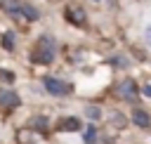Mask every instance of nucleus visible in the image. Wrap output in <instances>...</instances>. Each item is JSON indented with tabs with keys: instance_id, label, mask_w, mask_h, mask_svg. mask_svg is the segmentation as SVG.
Instances as JSON below:
<instances>
[{
	"instance_id": "nucleus-1",
	"label": "nucleus",
	"mask_w": 151,
	"mask_h": 144,
	"mask_svg": "<svg viewBox=\"0 0 151 144\" xmlns=\"http://www.w3.org/2000/svg\"><path fill=\"white\" fill-rule=\"evenodd\" d=\"M57 52H59V40H57V35H52V33H40L38 40L33 42L31 61H33V64H40V66H50V64H54Z\"/></svg>"
},
{
	"instance_id": "nucleus-2",
	"label": "nucleus",
	"mask_w": 151,
	"mask_h": 144,
	"mask_svg": "<svg viewBox=\"0 0 151 144\" xmlns=\"http://www.w3.org/2000/svg\"><path fill=\"white\" fill-rule=\"evenodd\" d=\"M113 94H116L120 102H134V99L139 97V85H137V80H134L132 76H125V78H120V80L113 85Z\"/></svg>"
},
{
	"instance_id": "nucleus-3",
	"label": "nucleus",
	"mask_w": 151,
	"mask_h": 144,
	"mask_svg": "<svg viewBox=\"0 0 151 144\" xmlns=\"http://www.w3.org/2000/svg\"><path fill=\"white\" fill-rule=\"evenodd\" d=\"M42 87H45L47 94L59 97V99L71 94V85H68L66 80H61V78H54V76H45V78H42Z\"/></svg>"
},
{
	"instance_id": "nucleus-4",
	"label": "nucleus",
	"mask_w": 151,
	"mask_h": 144,
	"mask_svg": "<svg viewBox=\"0 0 151 144\" xmlns=\"http://www.w3.org/2000/svg\"><path fill=\"white\" fill-rule=\"evenodd\" d=\"M64 19H66L71 26H76V28H85V26H87V14H85V9H83L80 5H76V2H68V5L64 7Z\"/></svg>"
},
{
	"instance_id": "nucleus-5",
	"label": "nucleus",
	"mask_w": 151,
	"mask_h": 144,
	"mask_svg": "<svg viewBox=\"0 0 151 144\" xmlns=\"http://www.w3.org/2000/svg\"><path fill=\"white\" fill-rule=\"evenodd\" d=\"M57 132H83V120L78 116H59L54 120Z\"/></svg>"
},
{
	"instance_id": "nucleus-6",
	"label": "nucleus",
	"mask_w": 151,
	"mask_h": 144,
	"mask_svg": "<svg viewBox=\"0 0 151 144\" xmlns=\"http://www.w3.org/2000/svg\"><path fill=\"white\" fill-rule=\"evenodd\" d=\"M19 106H21V94H19L17 90H9V87L0 90V109L14 111V109H19Z\"/></svg>"
},
{
	"instance_id": "nucleus-7",
	"label": "nucleus",
	"mask_w": 151,
	"mask_h": 144,
	"mask_svg": "<svg viewBox=\"0 0 151 144\" xmlns=\"http://www.w3.org/2000/svg\"><path fill=\"white\" fill-rule=\"evenodd\" d=\"M130 123L137 125L139 130H149V127H151V111H146V109H142V106H134V109L130 111Z\"/></svg>"
},
{
	"instance_id": "nucleus-8",
	"label": "nucleus",
	"mask_w": 151,
	"mask_h": 144,
	"mask_svg": "<svg viewBox=\"0 0 151 144\" xmlns=\"http://www.w3.org/2000/svg\"><path fill=\"white\" fill-rule=\"evenodd\" d=\"M21 0H2V12L9 17V19H14V21H19V19H24V12H21Z\"/></svg>"
},
{
	"instance_id": "nucleus-9",
	"label": "nucleus",
	"mask_w": 151,
	"mask_h": 144,
	"mask_svg": "<svg viewBox=\"0 0 151 144\" xmlns=\"http://www.w3.org/2000/svg\"><path fill=\"white\" fill-rule=\"evenodd\" d=\"M0 47L5 52H14V47H17V33L14 31H5L0 35Z\"/></svg>"
},
{
	"instance_id": "nucleus-10",
	"label": "nucleus",
	"mask_w": 151,
	"mask_h": 144,
	"mask_svg": "<svg viewBox=\"0 0 151 144\" xmlns=\"http://www.w3.org/2000/svg\"><path fill=\"white\" fill-rule=\"evenodd\" d=\"M31 130L33 132H50V118L47 116H35L33 120H31Z\"/></svg>"
},
{
	"instance_id": "nucleus-11",
	"label": "nucleus",
	"mask_w": 151,
	"mask_h": 144,
	"mask_svg": "<svg viewBox=\"0 0 151 144\" xmlns=\"http://www.w3.org/2000/svg\"><path fill=\"white\" fill-rule=\"evenodd\" d=\"M83 142L85 144H97L99 142V130L94 123H90L87 127H83Z\"/></svg>"
},
{
	"instance_id": "nucleus-12",
	"label": "nucleus",
	"mask_w": 151,
	"mask_h": 144,
	"mask_svg": "<svg viewBox=\"0 0 151 144\" xmlns=\"http://www.w3.org/2000/svg\"><path fill=\"white\" fill-rule=\"evenodd\" d=\"M21 12H24V19L26 21H38L40 19V9L35 5H31V2H24L21 5Z\"/></svg>"
},
{
	"instance_id": "nucleus-13",
	"label": "nucleus",
	"mask_w": 151,
	"mask_h": 144,
	"mask_svg": "<svg viewBox=\"0 0 151 144\" xmlns=\"http://www.w3.org/2000/svg\"><path fill=\"white\" fill-rule=\"evenodd\" d=\"M85 116H87L92 123H97V120H101V116H104V113H101V109H99V106H85Z\"/></svg>"
},
{
	"instance_id": "nucleus-14",
	"label": "nucleus",
	"mask_w": 151,
	"mask_h": 144,
	"mask_svg": "<svg viewBox=\"0 0 151 144\" xmlns=\"http://www.w3.org/2000/svg\"><path fill=\"white\" fill-rule=\"evenodd\" d=\"M109 61H111V66H116V68H127V66H130L127 57H123V54H113Z\"/></svg>"
},
{
	"instance_id": "nucleus-15",
	"label": "nucleus",
	"mask_w": 151,
	"mask_h": 144,
	"mask_svg": "<svg viewBox=\"0 0 151 144\" xmlns=\"http://www.w3.org/2000/svg\"><path fill=\"white\" fill-rule=\"evenodd\" d=\"M127 120H130V118H125L123 113H113V116H111V125H113L116 130H123V127L127 125Z\"/></svg>"
},
{
	"instance_id": "nucleus-16",
	"label": "nucleus",
	"mask_w": 151,
	"mask_h": 144,
	"mask_svg": "<svg viewBox=\"0 0 151 144\" xmlns=\"http://www.w3.org/2000/svg\"><path fill=\"white\" fill-rule=\"evenodd\" d=\"M0 83H5V85H12V83H17V76H14V71H9V68H0Z\"/></svg>"
},
{
	"instance_id": "nucleus-17",
	"label": "nucleus",
	"mask_w": 151,
	"mask_h": 144,
	"mask_svg": "<svg viewBox=\"0 0 151 144\" xmlns=\"http://www.w3.org/2000/svg\"><path fill=\"white\" fill-rule=\"evenodd\" d=\"M139 94H144L146 99H151V85H144V87H139Z\"/></svg>"
},
{
	"instance_id": "nucleus-18",
	"label": "nucleus",
	"mask_w": 151,
	"mask_h": 144,
	"mask_svg": "<svg viewBox=\"0 0 151 144\" xmlns=\"http://www.w3.org/2000/svg\"><path fill=\"white\" fill-rule=\"evenodd\" d=\"M144 35H146V45L151 47V26H146V31H144Z\"/></svg>"
},
{
	"instance_id": "nucleus-19",
	"label": "nucleus",
	"mask_w": 151,
	"mask_h": 144,
	"mask_svg": "<svg viewBox=\"0 0 151 144\" xmlns=\"http://www.w3.org/2000/svg\"><path fill=\"white\" fill-rule=\"evenodd\" d=\"M92 2H101V0H92Z\"/></svg>"
},
{
	"instance_id": "nucleus-20",
	"label": "nucleus",
	"mask_w": 151,
	"mask_h": 144,
	"mask_svg": "<svg viewBox=\"0 0 151 144\" xmlns=\"http://www.w3.org/2000/svg\"><path fill=\"white\" fill-rule=\"evenodd\" d=\"M0 5H2V0H0Z\"/></svg>"
}]
</instances>
